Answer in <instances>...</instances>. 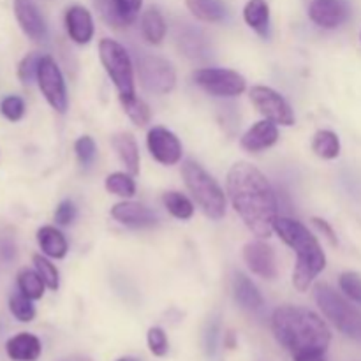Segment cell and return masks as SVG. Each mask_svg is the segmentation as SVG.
Returning <instances> with one entry per match:
<instances>
[{"label": "cell", "mask_w": 361, "mask_h": 361, "mask_svg": "<svg viewBox=\"0 0 361 361\" xmlns=\"http://www.w3.org/2000/svg\"><path fill=\"white\" fill-rule=\"evenodd\" d=\"M250 101L256 106L257 111L270 122L281 123L286 127L295 123V113H293L291 106L274 88L263 87V85L252 87L250 88Z\"/></svg>", "instance_id": "obj_10"}, {"label": "cell", "mask_w": 361, "mask_h": 361, "mask_svg": "<svg viewBox=\"0 0 361 361\" xmlns=\"http://www.w3.org/2000/svg\"><path fill=\"white\" fill-rule=\"evenodd\" d=\"M14 16L25 35H28L32 41H44L48 34L46 21L32 0H14Z\"/></svg>", "instance_id": "obj_16"}, {"label": "cell", "mask_w": 361, "mask_h": 361, "mask_svg": "<svg viewBox=\"0 0 361 361\" xmlns=\"http://www.w3.org/2000/svg\"><path fill=\"white\" fill-rule=\"evenodd\" d=\"M279 140V129L277 123L270 122V120H261V122L254 123L242 137V148L247 152L267 150V148L274 147Z\"/></svg>", "instance_id": "obj_17"}, {"label": "cell", "mask_w": 361, "mask_h": 361, "mask_svg": "<svg viewBox=\"0 0 361 361\" xmlns=\"http://www.w3.org/2000/svg\"><path fill=\"white\" fill-rule=\"evenodd\" d=\"M162 203L168 208L169 214L173 217L180 219V221H187L194 215V204L190 203V200L183 194L176 192V190H169L162 196Z\"/></svg>", "instance_id": "obj_29"}, {"label": "cell", "mask_w": 361, "mask_h": 361, "mask_svg": "<svg viewBox=\"0 0 361 361\" xmlns=\"http://www.w3.org/2000/svg\"><path fill=\"white\" fill-rule=\"evenodd\" d=\"M99 55H101L102 66H104L106 73L115 83L120 97L136 95V92H134L133 60H130L127 49L120 42L113 41V39H102L99 42Z\"/></svg>", "instance_id": "obj_6"}, {"label": "cell", "mask_w": 361, "mask_h": 361, "mask_svg": "<svg viewBox=\"0 0 361 361\" xmlns=\"http://www.w3.org/2000/svg\"><path fill=\"white\" fill-rule=\"evenodd\" d=\"M99 16L113 28H127L140 16L143 0H94Z\"/></svg>", "instance_id": "obj_11"}, {"label": "cell", "mask_w": 361, "mask_h": 361, "mask_svg": "<svg viewBox=\"0 0 361 361\" xmlns=\"http://www.w3.org/2000/svg\"><path fill=\"white\" fill-rule=\"evenodd\" d=\"M0 113L9 122H18L25 115V101L18 95H7L0 101Z\"/></svg>", "instance_id": "obj_34"}, {"label": "cell", "mask_w": 361, "mask_h": 361, "mask_svg": "<svg viewBox=\"0 0 361 361\" xmlns=\"http://www.w3.org/2000/svg\"><path fill=\"white\" fill-rule=\"evenodd\" d=\"M274 231L296 250V268L293 271V284L298 291H307L314 279L326 268V256L319 245V240L295 219L277 217Z\"/></svg>", "instance_id": "obj_3"}, {"label": "cell", "mask_w": 361, "mask_h": 361, "mask_svg": "<svg viewBox=\"0 0 361 361\" xmlns=\"http://www.w3.org/2000/svg\"><path fill=\"white\" fill-rule=\"evenodd\" d=\"M228 194L247 228L259 238L274 233L277 197L267 176L249 162H236L228 173Z\"/></svg>", "instance_id": "obj_1"}, {"label": "cell", "mask_w": 361, "mask_h": 361, "mask_svg": "<svg viewBox=\"0 0 361 361\" xmlns=\"http://www.w3.org/2000/svg\"><path fill=\"white\" fill-rule=\"evenodd\" d=\"M243 18L247 25L257 32L263 37L270 34V9H268L267 0H249L243 9Z\"/></svg>", "instance_id": "obj_23"}, {"label": "cell", "mask_w": 361, "mask_h": 361, "mask_svg": "<svg viewBox=\"0 0 361 361\" xmlns=\"http://www.w3.org/2000/svg\"><path fill=\"white\" fill-rule=\"evenodd\" d=\"M9 310L20 323H30L35 317V307L30 298L20 295H13L9 298Z\"/></svg>", "instance_id": "obj_33"}, {"label": "cell", "mask_w": 361, "mask_h": 361, "mask_svg": "<svg viewBox=\"0 0 361 361\" xmlns=\"http://www.w3.org/2000/svg\"><path fill=\"white\" fill-rule=\"evenodd\" d=\"M37 83L48 104L59 113H66L67 104H69L67 102L66 81H63L60 67L49 55L41 56V60H39Z\"/></svg>", "instance_id": "obj_9"}, {"label": "cell", "mask_w": 361, "mask_h": 361, "mask_svg": "<svg viewBox=\"0 0 361 361\" xmlns=\"http://www.w3.org/2000/svg\"><path fill=\"white\" fill-rule=\"evenodd\" d=\"M293 360L295 361H326V353H323V351L303 353V355L293 356Z\"/></svg>", "instance_id": "obj_42"}, {"label": "cell", "mask_w": 361, "mask_h": 361, "mask_svg": "<svg viewBox=\"0 0 361 361\" xmlns=\"http://www.w3.org/2000/svg\"><path fill=\"white\" fill-rule=\"evenodd\" d=\"M192 80L197 87L215 97H236L243 94L247 88V81L242 74L231 69H219V67H203V69L194 71Z\"/></svg>", "instance_id": "obj_7"}, {"label": "cell", "mask_w": 361, "mask_h": 361, "mask_svg": "<svg viewBox=\"0 0 361 361\" xmlns=\"http://www.w3.org/2000/svg\"><path fill=\"white\" fill-rule=\"evenodd\" d=\"M106 190L120 197H133L136 194V183H134L133 175L111 173L106 178Z\"/></svg>", "instance_id": "obj_31"}, {"label": "cell", "mask_w": 361, "mask_h": 361, "mask_svg": "<svg viewBox=\"0 0 361 361\" xmlns=\"http://www.w3.org/2000/svg\"><path fill=\"white\" fill-rule=\"evenodd\" d=\"M147 342L152 355L159 356V358L166 356L169 344H168V337H166L164 330H161V328H150L147 335Z\"/></svg>", "instance_id": "obj_38"}, {"label": "cell", "mask_w": 361, "mask_h": 361, "mask_svg": "<svg viewBox=\"0 0 361 361\" xmlns=\"http://www.w3.org/2000/svg\"><path fill=\"white\" fill-rule=\"evenodd\" d=\"M351 14L348 0H314L309 7V16L317 27L334 30L344 25Z\"/></svg>", "instance_id": "obj_13"}, {"label": "cell", "mask_w": 361, "mask_h": 361, "mask_svg": "<svg viewBox=\"0 0 361 361\" xmlns=\"http://www.w3.org/2000/svg\"><path fill=\"white\" fill-rule=\"evenodd\" d=\"M312 152L321 159H337L341 155V140L334 130H317L312 140Z\"/></svg>", "instance_id": "obj_27"}, {"label": "cell", "mask_w": 361, "mask_h": 361, "mask_svg": "<svg viewBox=\"0 0 361 361\" xmlns=\"http://www.w3.org/2000/svg\"><path fill=\"white\" fill-rule=\"evenodd\" d=\"M74 152H76V157L78 161H80V164L88 168V166L94 162L97 148H95L94 140H92L90 136H81L80 140L74 143Z\"/></svg>", "instance_id": "obj_37"}, {"label": "cell", "mask_w": 361, "mask_h": 361, "mask_svg": "<svg viewBox=\"0 0 361 361\" xmlns=\"http://www.w3.org/2000/svg\"><path fill=\"white\" fill-rule=\"evenodd\" d=\"M233 293H235L236 302H238L243 309L257 310L263 307V296H261L259 289L256 288V284H254L247 275H235V281H233Z\"/></svg>", "instance_id": "obj_22"}, {"label": "cell", "mask_w": 361, "mask_h": 361, "mask_svg": "<svg viewBox=\"0 0 361 361\" xmlns=\"http://www.w3.org/2000/svg\"><path fill=\"white\" fill-rule=\"evenodd\" d=\"M39 60H41V55H37V53H30L21 60L20 66H18V78L21 80V83L30 85L32 81L37 80Z\"/></svg>", "instance_id": "obj_36"}, {"label": "cell", "mask_w": 361, "mask_h": 361, "mask_svg": "<svg viewBox=\"0 0 361 361\" xmlns=\"http://www.w3.org/2000/svg\"><path fill=\"white\" fill-rule=\"evenodd\" d=\"M67 34L78 44H87L94 37V21L90 13L81 6H73L66 13Z\"/></svg>", "instance_id": "obj_18"}, {"label": "cell", "mask_w": 361, "mask_h": 361, "mask_svg": "<svg viewBox=\"0 0 361 361\" xmlns=\"http://www.w3.org/2000/svg\"><path fill=\"white\" fill-rule=\"evenodd\" d=\"M37 243L42 252L53 259H63L69 250L66 236L53 226H42L37 231Z\"/></svg>", "instance_id": "obj_21"}, {"label": "cell", "mask_w": 361, "mask_h": 361, "mask_svg": "<svg viewBox=\"0 0 361 361\" xmlns=\"http://www.w3.org/2000/svg\"><path fill=\"white\" fill-rule=\"evenodd\" d=\"M341 289L345 293L348 298L361 305V275L356 271H344L338 279Z\"/></svg>", "instance_id": "obj_35"}, {"label": "cell", "mask_w": 361, "mask_h": 361, "mask_svg": "<svg viewBox=\"0 0 361 361\" xmlns=\"http://www.w3.org/2000/svg\"><path fill=\"white\" fill-rule=\"evenodd\" d=\"M44 281L41 279V275L34 270H21L18 274V289L23 296L30 298L32 302L34 300H41L42 295H44Z\"/></svg>", "instance_id": "obj_28"}, {"label": "cell", "mask_w": 361, "mask_h": 361, "mask_svg": "<svg viewBox=\"0 0 361 361\" xmlns=\"http://www.w3.org/2000/svg\"><path fill=\"white\" fill-rule=\"evenodd\" d=\"M141 34L150 44H161L166 37V21L157 9H148L141 18Z\"/></svg>", "instance_id": "obj_25"}, {"label": "cell", "mask_w": 361, "mask_h": 361, "mask_svg": "<svg viewBox=\"0 0 361 361\" xmlns=\"http://www.w3.org/2000/svg\"><path fill=\"white\" fill-rule=\"evenodd\" d=\"M147 145L152 157L161 164H178L180 159H182V143L166 127H154V129L148 130Z\"/></svg>", "instance_id": "obj_12"}, {"label": "cell", "mask_w": 361, "mask_h": 361, "mask_svg": "<svg viewBox=\"0 0 361 361\" xmlns=\"http://www.w3.org/2000/svg\"><path fill=\"white\" fill-rule=\"evenodd\" d=\"M16 254V247H14V242L11 238H0V256L2 259L11 261Z\"/></svg>", "instance_id": "obj_40"}, {"label": "cell", "mask_w": 361, "mask_h": 361, "mask_svg": "<svg viewBox=\"0 0 361 361\" xmlns=\"http://www.w3.org/2000/svg\"><path fill=\"white\" fill-rule=\"evenodd\" d=\"M41 351V341L32 334H18L6 342V353L13 361H37Z\"/></svg>", "instance_id": "obj_19"}, {"label": "cell", "mask_w": 361, "mask_h": 361, "mask_svg": "<svg viewBox=\"0 0 361 361\" xmlns=\"http://www.w3.org/2000/svg\"><path fill=\"white\" fill-rule=\"evenodd\" d=\"M111 217L127 228H154L159 224V217L141 203L134 201H123L111 208Z\"/></svg>", "instance_id": "obj_15"}, {"label": "cell", "mask_w": 361, "mask_h": 361, "mask_svg": "<svg viewBox=\"0 0 361 361\" xmlns=\"http://www.w3.org/2000/svg\"><path fill=\"white\" fill-rule=\"evenodd\" d=\"M243 259L252 274L259 275L261 279L277 277V263H275V252L270 245L264 242H249L243 247Z\"/></svg>", "instance_id": "obj_14"}, {"label": "cell", "mask_w": 361, "mask_h": 361, "mask_svg": "<svg viewBox=\"0 0 361 361\" xmlns=\"http://www.w3.org/2000/svg\"><path fill=\"white\" fill-rule=\"evenodd\" d=\"M182 176L189 192L192 194L196 203L200 204V208L208 215V217L215 219V221L224 217V190H222L221 185L215 182L214 176H210L204 171L203 166H200L194 161H185L182 166Z\"/></svg>", "instance_id": "obj_4"}, {"label": "cell", "mask_w": 361, "mask_h": 361, "mask_svg": "<svg viewBox=\"0 0 361 361\" xmlns=\"http://www.w3.org/2000/svg\"><path fill=\"white\" fill-rule=\"evenodd\" d=\"M312 222L314 224L317 226V229H319L321 233H324V235H326V238L330 240L331 243H334V245H337V236H335V231L334 229H331V226L328 224L326 221H323V219H312Z\"/></svg>", "instance_id": "obj_41"}, {"label": "cell", "mask_w": 361, "mask_h": 361, "mask_svg": "<svg viewBox=\"0 0 361 361\" xmlns=\"http://www.w3.org/2000/svg\"><path fill=\"white\" fill-rule=\"evenodd\" d=\"M314 296L326 319L341 334L361 344V312L328 284H317Z\"/></svg>", "instance_id": "obj_5"}, {"label": "cell", "mask_w": 361, "mask_h": 361, "mask_svg": "<svg viewBox=\"0 0 361 361\" xmlns=\"http://www.w3.org/2000/svg\"><path fill=\"white\" fill-rule=\"evenodd\" d=\"M178 42L180 48H182L183 51H185V55L190 56V59H203V56L208 55V42L200 30L183 28V30H180Z\"/></svg>", "instance_id": "obj_26"}, {"label": "cell", "mask_w": 361, "mask_h": 361, "mask_svg": "<svg viewBox=\"0 0 361 361\" xmlns=\"http://www.w3.org/2000/svg\"><path fill=\"white\" fill-rule=\"evenodd\" d=\"M120 102H122L123 111L129 115V118L136 126L143 127L150 122V108H148L143 99L136 97V95H129V97H120Z\"/></svg>", "instance_id": "obj_30"}, {"label": "cell", "mask_w": 361, "mask_h": 361, "mask_svg": "<svg viewBox=\"0 0 361 361\" xmlns=\"http://www.w3.org/2000/svg\"><path fill=\"white\" fill-rule=\"evenodd\" d=\"M271 330L282 348L293 356L330 348L331 331L323 319L303 307H279L271 316Z\"/></svg>", "instance_id": "obj_2"}, {"label": "cell", "mask_w": 361, "mask_h": 361, "mask_svg": "<svg viewBox=\"0 0 361 361\" xmlns=\"http://www.w3.org/2000/svg\"><path fill=\"white\" fill-rule=\"evenodd\" d=\"M116 361H134V360H130V358H120V360H116Z\"/></svg>", "instance_id": "obj_43"}, {"label": "cell", "mask_w": 361, "mask_h": 361, "mask_svg": "<svg viewBox=\"0 0 361 361\" xmlns=\"http://www.w3.org/2000/svg\"><path fill=\"white\" fill-rule=\"evenodd\" d=\"M185 4L197 20L208 21V23L222 21L228 14V9H226L222 0H185Z\"/></svg>", "instance_id": "obj_24"}, {"label": "cell", "mask_w": 361, "mask_h": 361, "mask_svg": "<svg viewBox=\"0 0 361 361\" xmlns=\"http://www.w3.org/2000/svg\"><path fill=\"white\" fill-rule=\"evenodd\" d=\"M74 219H76V207H74L73 201L66 200L56 207L55 210V222L60 226H69L73 224Z\"/></svg>", "instance_id": "obj_39"}, {"label": "cell", "mask_w": 361, "mask_h": 361, "mask_svg": "<svg viewBox=\"0 0 361 361\" xmlns=\"http://www.w3.org/2000/svg\"><path fill=\"white\" fill-rule=\"evenodd\" d=\"M32 261H34L35 271H37V274L41 275L42 281H44L46 288H49L51 291H56L60 286V275L55 264H53L48 257L41 256V254H35V256L32 257Z\"/></svg>", "instance_id": "obj_32"}, {"label": "cell", "mask_w": 361, "mask_h": 361, "mask_svg": "<svg viewBox=\"0 0 361 361\" xmlns=\"http://www.w3.org/2000/svg\"><path fill=\"white\" fill-rule=\"evenodd\" d=\"M111 145L129 175L136 176L140 173V148H137L136 140L130 134L120 133L111 137Z\"/></svg>", "instance_id": "obj_20"}, {"label": "cell", "mask_w": 361, "mask_h": 361, "mask_svg": "<svg viewBox=\"0 0 361 361\" xmlns=\"http://www.w3.org/2000/svg\"><path fill=\"white\" fill-rule=\"evenodd\" d=\"M137 74H140L141 87L152 94H169L176 85V73L173 66L168 60L157 55L140 56Z\"/></svg>", "instance_id": "obj_8"}]
</instances>
